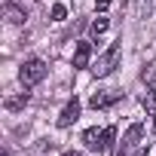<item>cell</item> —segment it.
Listing matches in <instances>:
<instances>
[{
	"label": "cell",
	"mask_w": 156,
	"mask_h": 156,
	"mask_svg": "<svg viewBox=\"0 0 156 156\" xmlns=\"http://www.w3.org/2000/svg\"><path fill=\"white\" fill-rule=\"evenodd\" d=\"M43 76H46V61H43V58H28V61L22 64V70H19V80H22L25 89L37 86Z\"/></svg>",
	"instance_id": "obj_1"
},
{
	"label": "cell",
	"mask_w": 156,
	"mask_h": 156,
	"mask_svg": "<svg viewBox=\"0 0 156 156\" xmlns=\"http://www.w3.org/2000/svg\"><path fill=\"white\" fill-rule=\"evenodd\" d=\"M119 55H122V43H113V46H110V49L92 64V73H95V76H107V73L119 64Z\"/></svg>",
	"instance_id": "obj_2"
},
{
	"label": "cell",
	"mask_w": 156,
	"mask_h": 156,
	"mask_svg": "<svg viewBox=\"0 0 156 156\" xmlns=\"http://www.w3.org/2000/svg\"><path fill=\"white\" fill-rule=\"evenodd\" d=\"M76 119H80V101L73 98V101H67V104H64V110H61V116H58V126H61V129H67V126H73Z\"/></svg>",
	"instance_id": "obj_3"
},
{
	"label": "cell",
	"mask_w": 156,
	"mask_h": 156,
	"mask_svg": "<svg viewBox=\"0 0 156 156\" xmlns=\"http://www.w3.org/2000/svg\"><path fill=\"white\" fill-rule=\"evenodd\" d=\"M141 135H144L141 126H129V132H126V138H122V144H119V156L129 153L132 147H138V144H141Z\"/></svg>",
	"instance_id": "obj_4"
},
{
	"label": "cell",
	"mask_w": 156,
	"mask_h": 156,
	"mask_svg": "<svg viewBox=\"0 0 156 156\" xmlns=\"http://www.w3.org/2000/svg\"><path fill=\"white\" fill-rule=\"evenodd\" d=\"M83 144L89 150H104V129H86L83 132Z\"/></svg>",
	"instance_id": "obj_5"
},
{
	"label": "cell",
	"mask_w": 156,
	"mask_h": 156,
	"mask_svg": "<svg viewBox=\"0 0 156 156\" xmlns=\"http://www.w3.org/2000/svg\"><path fill=\"white\" fill-rule=\"evenodd\" d=\"M113 101H119V92H95V95L89 98V104H92L95 110H101V107H110Z\"/></svg>",
	"instance_id": "obj_6"
},
{
	"label": "cell",
	"mask_w": 156,
	"mask_h": 156,
	"mask_svg": "<svg viewBox=\"0 0 156 156\" xmlns=\"http://www.w3.org/2000/svg\"><path fill=\"white\" fill-rule=\"evenodd\" d=\"M3 19H6L9 25H22V22L28 19V12H25L22 6H16V3H6V6H3Z\"/></svg>",
	"instance_id": "obj_7"
},
{
	"label": "cell",
	"mask_w": 156,
	"mask_h": 156,
	"mask_svg": "<svg viewBox=\"0 0 156 156\" xmlns=\"http://www.w3.org/2000/svg\"><path fill=\"white\" fill-rule=\"evenodd\" d=\"M89 58H92V46L89 43H80L73 52V67H89Z\"/></svg>",
	"instance_id": "obj_8"
},
{
	"label": "cell",
	"mask_w": 156,
	"mask_h": 156,
	"mask_svg": "<svg viewBox=\"0 0 156 156\" xmlns=\"http://www.w3.org/2000/svg\"><path fill=\"white\" fill-rule=\"evenodd\" d=\"M28 104V92H22V95H12V98H6V110H22Z\"/></svg>",
	"instance_id": "obj_9"
},
{
	"label": "cell",
	"mask_w": 156,
	"mask_h": 156,
	"mask_svg": "<svg viewBox=\"0 0 156 156\" xmlns=\"http://www.w3.org/2000/svg\"><path fill=\"white\" fill-rule=\"evenodd\" d=\"M104 31H107V19H104V16H98V19L92 22V34L98 37V34H104Z\"/></svg>",
	"instance_id": "obj_10"
},
{
	"label": "cell",
	"mask_w": 156,
	"mask_h": 156,
	"mask_svg": "<svg viewBox=\"0 0 156 156\" xmlns=\"http://www.w3.org/2000/svg\"><path fill=\"white\" fill-rule=\"evenodd\" d=\"M113 138H116V129H113V126H107V129H104V150H110V147H113Z\"/></svg>",
	"instance_id": "obj_11"
},
{
	"label": "cell",
	"mask_w": 156,
	"mask_h": 156,
	"mask_svg": "<svg viewBox=\"0 0 156 156\" xmlns=\"http://www.w3.org/2000/svg\"><path fill=\"white\" fill-rule=\"evenodd\" d=\"M64 16H67V9H64L61 3H55V6H52V19H55V22H61Z\"/></svg>",
	"instance_id": "obj_12"
},
{
	"label": "cell",
	"mask_w": 156,
	"mask_h": 156,
	"mask_svg": "<svg viewBox=\"0 0 156 156\" xmlns=\"http://www.w3.org/2000/svg\"><path fill=\"white\" fill-rule=\"evenodd\" d=\"M107 6H110V0H95V9H98V12H104Z\"/></svg>",
	"instance_id": "obj_13"
},
{
	"label": "cell",
	"mask_w": 156,
	"mask_h": 156,
	"mask_svg": "<svg viewBox=\"0 0 156 156\" xmlns=\"http://www.w3.org/2000/svg\"><path fill=\"white\" fill-rule=\"evenodd\" d=\"M150 92H156V70L150 73Z\"/></svg>",
	"instance_id": "obj_14"
},
{
	"label": "cell",
	"mask_w": 156,
	"mask_h": 156,
	"mask_svg": "<svg viewBox=\"0 0 156 156\" xmlns=\"http://www.w3.org/2000/svg\"><path fill=\"white\" fill-rule=\"evenodd\" d=\"M64 156H83V153H76V150H67V153H64Z\"/></svg>",
	"instance_id": "obj_15"
},
{
	"label": "cell",
	"mask_w": 156,
	"mask_h": 156,
	"mask_svg": "<svg viewBox=\"0 0 156 156\" xmlns=\"http://www.w3.org/2000/svg\"><path fill=\"white\" fill-rule=\"evenodd\" d=\"M3 156H12V153H3Z\"/></svg>",
	"instance_id": "obj_16"
}]
</instances>
